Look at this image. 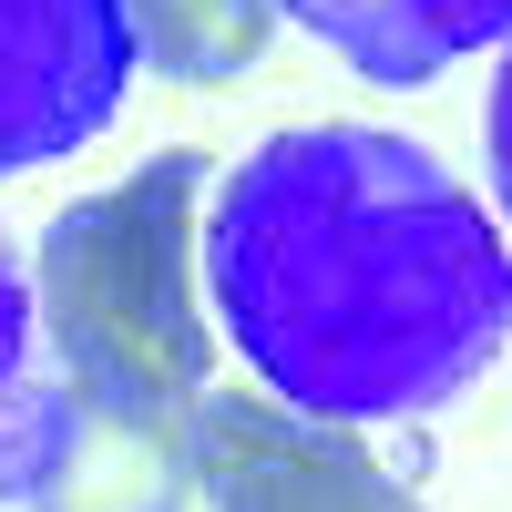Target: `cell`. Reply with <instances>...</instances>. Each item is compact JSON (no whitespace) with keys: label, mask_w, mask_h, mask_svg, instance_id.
Here are the masks:
<instances>
[{"label":"cell","mask_w":512,"mask_h":512,"mask_svg":"<svg viewBox=\"0 0 512 512\" xmlns=\"http://www.w3.org/2000/svg\"><path fill=\"white\" fill-rule=\"evenodd\" d=\"M216 328L308 420H410L512 349V246L482 195L390 123L267 134L195 236Z\"/></svg>","instance_id":"obj_1"},{"label":"cell","mask_w":512,"mask_h":512,"mask_svg":"<svg viewBox=\"0 0 512 512\" xmlns=\"http://www.w3.org/2000/svg\"><path fill=\"white\" fill-rule=\"evenodd\" d=\"M185 451L205 512H420V492L379 472L359 431L308 420L267 390H205Z\"/></svg>","instance_id":"obj_3"},{"label":"cell","mask_w":512,"mask_h":512,"mask_svg":"<svg viewBox=\"0 0 512 512\" xmlns=\"http://www.w3.org/2000/svg\"><path fill=\"white\" fill-rule=\"evenodd\" d=\"M195 502V451L185 431H154V420H113V410H72L62 400V431L52 461L21 512H185Z\"/></svg>","instance_id":"obj_6"},{"label":"cell","mask_w":512,"mask_h":512,"mask_svg":"<svg viewBox=\"0 0 512 512\" xmlns=\"http://www.w3.org/2000/svg\"><path fill=\"white\" fill-rule=\"evenodd\" d=\"M134 62L164 82H195V93H226L267 62L277 41V0H113Z\"/></svg>","instance_id":"obj_7"},{"label":"cell","mask_w":512,"mask_h":512,"mask_svg":"<svg viewBox=\"0 0 512 512\" xmlns=\"http://www.w3.org/2000/svg\"><path fill=\"white\" fill-rule=\"evenodd\" d=\"M134 82L113 0H0V175L82 154Z\"/></svg>","instance_id":"obj_4"},{"label":"cell","mask_w":512,"mask_h":512,"mask_svg":"<svg viewBox=\"0 0 512 512\" xmlns=\"http://www.w3.org/2000/svg\"><path fill=\"white\" fill-rule=\"evenodd\" d=\"M62 431V379L41 359V318H31V256L0 226V502H31L41 461Z\"/></svg>","instance_id":"obj_8"},{"label":"cell","mask_w":512,"mask_h":512,"mask_svg":"<svg viewBox=\"0 0 512 512\" xmlns=\"http://www.w3.org/2000/svg\"><path fill=\"white\" fill-rule=\"evenodd\" d=\"M277 11L308 41H328L349 72L390 82V93L441 82L461 52L512 41V0H277Z\"/></svg>","instance_id":"obj_5"},{"label":"cell","mask_w":512,"mask_h":512,"mask_svg":"<svg viewBox=\"0 0 512 512\" xmlns=\"http://www.w3.org/2000/svg\"><path fill=\"white\" fill-rule=\"evenodd\" d=\"M482 154H492V195L512 216V41H502V72H492V113H482Z\"/></svg>","instance_id":"obj_9"},{"label":"cell","mask_w":512,"mask_h":512,"mask_svg":"<svg viewBox=\"0 0 512 512\" xmlns=\"http://www.w3.org/2000/svg\"><path fill=\"white\" fill-rule=\"evenodd\" d=\"M205 164L154 154L103 195H72L41 226L31 318L72 410L195 431L216 390V328H205Z\"/></svg>","instance_id":"obj_2"}]
</instances>
